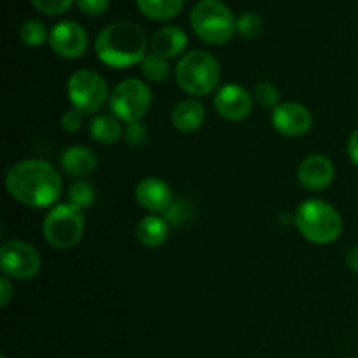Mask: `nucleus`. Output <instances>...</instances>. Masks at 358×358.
<instances>
[{
  "instance_id": "nucleus-30",
  "label": "nucleus",
  "mask_w": 358,
  "mask_h": 358,
  "mask_svg": "<svg viewBox=\"0 0 358 358\" xmlns=\"http://www.w3.org/2000/svg\"><path fill=\"white\" fill-rule=\"evenodd\" d=\"M10 297H13V283L7 276H2L0 278V304H2V308L9 304Z\"/></svg>"
},
{
  "instance_id": "nucleus-33",
  "label": "nucleus",
  "mask_w": 358,
  "mask_h": 358,
  "mask_svg": "<svg viewBox=\"0 0 358 358\" xmlns=\"http://www.w3.org/2000/svg\"><path fill=\"white\" fill-rule=\"evenodd\" d=\"M0 358H7V355H2V357H0Z\"/></svg>"
},
{
  "instance_id": "nucleus-4",
  "label": "nucleus",
  "mask_w": 358,
  "mask_h": 358,
  "mask_svg": "<svg viewBox=\"0 0 358 358\" xmlns=\"http://www.w3.org/2000/svg\"><path fill=\"white\" fill-rule=\"evenodd\" d=\"M175 80L191 96H206L219 86L220 65L210 52L196 49L178 59Z\"/></svg>"
},
{
  "instance_id": "nucleus-14",
  "label": "nucleus",
  "mask_w": 358,
  "mask_h": 358,
  "mask_svg": "<svg viewBox=\"0 0 358 358\" xmlns=\"http://www.w3.org/2000/svg\"><path fill=\"white\" fill-rule=\"evenodd\" d=\"M334 164L324 154H311L304 157L297 170V178L299 184L308 191H324L325 187L332 184L334 180Z\"/></svg>"
},
{
  "instance_id": "nucleus-29",
  "label": "nucleus",
  "mask_w": 358,
  "mask_h": 358,
  "mask_svg": "<svg viewBox=\"0 0 358 358\" xmlns=\"http://www.w3.org/2000/svg\"><path fill=\"white\" fill-rule=\"evenodd\" d=\"M126 142L131 143V145H140V143L145 142L147 138V128L140 122H131V124H126Z\"/></svg>"
},
{
  "instance_id": "nucleus-2",
  "label": "nucleus",
  "mask_w": 358,
  "mask_h": 358,
  "mask_svg": "<svg viewBox=\"0 0 358 358\" xmlns=\"http://www.w3.org/2000/svg\"><path fill=\"white\" fill-rule=\"evenodd\" d=\"M147 35L140 24L117 21L107 24L94 41V52L103 65L126 69L142 63L147 56Z\"/></svg>"
},
{
  "instance_id": "nucleus-5",
  "label": "nucleus",
  "mask_w": 358,
  "mask_h": 358,
  "mask_svg": "<svg viewBox=\"0 0 358 358\" xmlns=\"http://www.w3.org/2000/svg\"><path fill=\"white\" fill-rule=\"evenodd\" d=\"M191 27L203 42L224 45L236 34V20L220 0H199L191 10Z\"/></svg>"
},
{
  "instance_id": "nucleus-9",
  "label": "nucleus",
  "mask_w": 358,
  "mask_h": 358,
  "mask_svg": "<svg viewBox=\"0 0 358 358\" xmlns=\"http://www.w3.org/2000/svg\"><path fill=\"white\" fill-rule=\"evenodd\" d=\"M41 266V255L27 241L9 240L0 248V269L7 278L31 280L38 275Z\"/></svg>"
},
{
  "instance_id": "nucleus-24",
  "label": "nucleus",
  "mask_w": 358,
  "mask_h": 358,
  "mask_svg": "<svg viewBox=\"0 0 358 358\" xmlns=\"http://www.w3.org/2000/svg\"><path fill=\"white\" fill-rule=\"evenodd\" d=\"M264 23L257 13H243L236 20V31L243 38H255L261 35Z\"/></svg>"
},
{
  "instance_id": "nucleus-19",
  "label": "nucleus",
  "mask_w": 358,
  "mask_h": 358,
  "mask_svg": "<svg viewBox=\"0 0 358 358\" xmlns=\"http://www.w3.org/2000/svg\"><path fill=\"white\" fill-rule=\"evenodd\" d=\"M90 135L98 143L112 145L122 138L124 129H122L121 121L115 119L114 115H96L90 122Z\"/></svg>"
},
{
  "instance_id": "nucleus-27",
  "label": "nucleus",
  "mask_w": 358,
  "mask_h": 358,
  "mask_svg": "<svg viewBox=\"0 0 358 358\" xmlns=\"http://www.w3.org/2000/svg\"><path fill=\"white\" fill-rule=\"evenodd\" d=\"M84 124V114L77 108H72V110H66L62 117V128L65 129L66 133H76L83 128Z\"/></svg>"
},
{
  "instance_id": "nucleus-11",
  "label": "nucleus",
  "mask_w": 358,
  "mask_h": 358,
  "mask_svg": "<svg viewBox=\"0 0 358 358\" xmlns=\"http://www.w3.org/2000/svg\"><path fill=\"white\" fill-rule=\"evenodd\" d=\"M250 93L238 84H226L213 96V108L226 121H243L252 114Z\"/></svg>"
},
{
  "instance_id": "nucleus-18",
  "label": "nucleus",
  "mask_w": 358,
  "mask_h": 358,
  "mask_svg": "<svg viewBox=\"0 0 358 358\" xmlns=\"http://www.w3.org/2000/svg\"><path fill=\"white\" fill-rule=\"evenodd\" d=\"M168 233H170V226H168L166 219L157 215H147L136 224V240L147 248L161 247L164 241L168 240Z\"/></svg>"
},
{
  "instance_id": "nucleus-23",
  "label": "nucleus",
  "mask_w": 358,
  "mask_h": 358,
  "mask_svg": "<svg viewBox=\"0 0 358 358\" xmlns=\"http://www.w3.org/2000/svg\"><path fill=\"white\" fill-rule=\"evenodd\" d=\"M69 203L79 210L90 208L94 203V189L90 182L76 180L69 187Z\"/></svg>"
},
{
  "instance_id": "nucleus-25",
  "label": "nucleus",
  "mask_w": 358,
  "mask_h": 358,
  "mask_svg": "<svg viewBox=\"0 0 358 358\" xmlns=\"http://www.w3.org/2000/svg\"><path fill=\"white\" fill-rule=\"evenodd\" d=\"M254 94H255V100H257L262 107L273 108V110H275V108L280 105L278 103L280 93L271 83H259L257 86H255Z\"/></svg>"
},
{
  "instance_id": "nucleus-13",
  "label": "nucleus",
  "mask_w": 358,
  "mask_h": 358,
  "mask_svg": "<svg viewBox=\"0 0 358 358\" xmlns=\"http://www.w3.org/2000/svg\"><path fill=\"white\" fill-rule=\"evenodd\" d=\"M135 199L143 210L156 215L170 210L173 205V191L163 178L147 177L136 184Z\"/></svg>"
},
{
  "instance_id": "nucleus-10",
  "label": "nucleus",
  "mask_w": 358,
  "mask_h": 358,
  "mask_svg": "<svg viewBox=\"0 0 358 358\" xmlns=\"http://www.w3.org/2000/svg\"><path fill=\"white\" fill-rule=\"evenodd\" d=\"M49 45L65 59H77L86 52L87 34L76 21H59L49 31Z\"/></svg>"
},
{
  "instance_id": "nucleus-26",
  "label": "nucleus",
  "mask_w": 358,
  "mask_h": 358,
  "mask_svg": "<svg viewBox=\"0 0 358 358\" xmlns=\"http://www.w3.org/2000/svg\"><path fill=\"white\" fill-rule=\"evenodd\" d=\"M31 3L41 13L48 14V16H56V14H63L65 10H69L73 0H31Z\"/></svg>"
},
{
  "instance_id": "nucleus-6",
  "label": "nucleus",
  "mask_w": 358,
  "mask_h": 358,
  "mask_svg": "<svg viewBox=\"0 0 358 358\" xmlns=\"http://www.w3.org/2000/svg\"><path fill=\"white\" fill-rule=\"evenodd\" d=\"M84 215L83 210L76 208L70 203L56 205L45 213L42 231H44L45 241L58 250H69L76 247L84 236Z\"/></svg>"
},
{
  "instance_id": "nucleus-28",
  "label": "nucleus",
  "mask_w": 358,
  "mask_h": 358,
  "mask_svg": "<svg viewBox=\"0 0 358 358\" xmlns=\"http://www.w3.org/2000/svg\"><path fill=\"white\" fill-rule=\"evenodd\" d=\"M77 7L87 16H100L107 10L108 0H77Z\"/></svg>"
},
{
  "instance_id": "nucleus-8",
  "label": "nucleus",
  "mask_w": 358,
  "mask_h": 358,
  "mask_svg": "<svg viewBox=\"0 0 358 358\" xmlns=\"http://www.w3.org/2000/svg\"><path fill=\"white\" fill-rule=\"evenodd\" d=\"M66 94L73 108L80 110L84 115L96 114L110 100L108 86L103 77L87 69L77 70L69 77Z\"/></svg>"
},
{
  "instance_id": "nucleus-22",
  "label": "nucleus",
  "mask_w": 358,
  "mask_h": 358,
  "mask_svg": "<svg viewBox=\"0 0 358 358\" xmlns=\"http://www.w3.org/2000/svg\"><path fill=\"white\" fill-rule=\"evenodd\" d=\"M20 38L28 48H38L45 41H49V31L42 21L27 20L20 28Z\"/></svg>"
},
{
  "instance_id": "nucleus-17",
  "label": "nucleus",
  "mask_w": 358,
  "mask_h": 358,
  "mask_svg": "<svg viewBox=\"0 0 358 358\" xmlns=\"http://www.w3.org/2000/svg\"><path fill=\"white\" fill-rule=\"evenodd\" d=\"M96 156L83 145L66 147L62 154V166L66 175L73 178H86L96 170Z\"/></svg>"
},
{
  "instance_id": "nucleus-1",
  "label": "nucleus",
  "mask_w": 358,
  "mask_h": 358,
  "mask_svg": "<svg viewBox=\"0 0 358 358\" xmlns=\"http://www.w3.org/2000/svg\"><path fill=\"white\" fill-rule=\"evenodd\" d=\"M62 177L51 163L23 159L13 164L6 175V189L17 203L28 208H48L62 194Z\"/></svg>"
},
{
  "instance_id": "nucleus-20",
  "label": "nucleus",
  "mask_w": 358,
  "mask_h": 358,
  "mask_svg": "<svg viewBox=\"0 0 358 358\" xmlns=\"http://www.w3.org/2000/svg\"><path fill=\"white\" fill-rule=\"evenodd\" d=\"M140 13L156 21H166L177 16L184 7V0H136Z\"/></svg>"
},
{
  "instance_id": "nucleus-3",
  "label": "nucleus",
  "mask_w": 358,
  "mask_h": 358,
  "mask_svg": "<svg viewBox=\"0 0 358 358\" xmlns=\"http://www.w3.org/2000/svg\"><path fill=\"white\" fill-rule=\"evenodd\" d=\"M297 231L317 245L334 243L343 233V219L338 210L324 199H306L294 215Z\"/></svg>"
},
{
  "instance_id": "nucleus-21",
  "label": "nucleus",
  "mask_w": 358,
  "mask_h": 358,
  "mask_svg": "<svg viewBox=\"0 0 358 358\" xmlns=\"http://www.w3.org/2000/svg\"><path fill=\"white\" fill-rule=\"evenodd\" d=\"M143 77L154 84H161L170 77V65L168 59L161 58L157 55H147L140 63Z\"/></svg>"
},
{
  "instance_id": "nucleus-31",
  "label": "nucleus",
  "mask_w": 358,
  "mask_h": 358,
  "mask_svg": "<svg viewBox=\"0 0 358 358\" xmlns=\"http://www.w3.org/2000/svg\"><path fill=\"white\" fill-rule=\"evenodd\" d=\"M348 156L350 159H352V163L355 164V166H358V128L353 129V133L350 135L348 138Z\"/></svg>"
},
{
  "instance_id": "nucleus-12",
  "label": "nucleus",
  "mask_w": 358,
  "mask_h": 358,
  "mask_svg": "<svg viewBox=\"0 0 358 358\" xmlns=\"http://www.w3.org/2000/svg\"><path fill=\"white\" fill-rule=\"evenodd\" d=\"M273 128L283 136L296 138V136L306 135L313 126V117L311 112L304 105L294 103V101H285L280 103L271 114Z\"/></svg>"
},
{
  "instance_id": "nucleus-32",
  "label": "nucleus",
  "mask_w": 358,
  "mask_h": 358,
  "mask_svg": "<svg viewBox=\"0 0 358 358\" xmlns=\"http://www.w3.org/2000/svg\"><path fill=\"white\" fill-rule=\"evenodd\" d=\"M346 264H348V268L352 269V271L358 273V243L355 247H352V250L346 255Z\"/></svg>"
},
{
  "instance_id": "nucleus-15",
  "label": "nucleus",
  "mask_w": 358,
  "mask_h": 358,
  "mask_svg": "<svg viewBox=\"0 0 358 358\" xmlns=\"http://www.w3.org/2000/svg\"><path fill=\"white\" fill-rule=\"evenodd\" d=\"M149 45L152 55L161 56L164 59L177 58L187 48V35H185V31L180 27L168 24V27L159 28L150 37Z\"/></svg>"
},
{
  "instance_id": "nucleus-16",
  "label": "nucleus",
  "mask_w": 358,
  "mask_h": 358,
  "mask_svg": "<svg viewBox=\"0 0 358 358\" xmlns=\"http://www.w3.org/2000/svg\"><path fill=\"white\" fill-rule=\"evenodd\" d=\"M206 110L201 101L196 98L178 101L171 110V124L180 133H192L199 129L205 122Z\"/></svg>"
},
{
  "instance_id": "nucleus-7",
  "label": "nucleus",
  "mask_w": 358,
  "mask_h": 358,
  "mask_svg": "<svg viewBox=\"0 0 358 358\" xmlns=\"http://www.w3.org/2000/svg\"><path fill=\"white\" fill-rule=\"evenodd\" d=\"M150 105H152L150 87L140 79L121 80L112 90L110 100H108L112 115L126 124L140 122V119L145 117L149 112Z\"/></svg>"
}]
</instances>
